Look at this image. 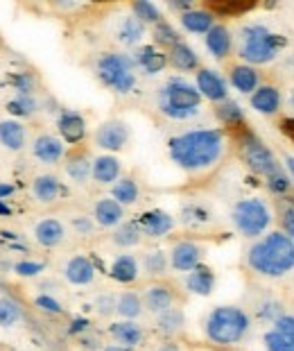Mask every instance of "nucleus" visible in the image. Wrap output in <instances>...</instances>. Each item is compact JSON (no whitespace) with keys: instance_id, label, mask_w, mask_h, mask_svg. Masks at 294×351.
<instances>
[{"instance_id":"f257e3e1","label":"nucleus","mask_w":294,"mask_h":351,"mask_svg":"<svg viewBox=\"0 0 294 351\" xmlns=\"http://www.w3.org/2000/svg\"><path fill=\"white\" fill-rule=\"evenodd\" d=\"M226 138L220 130H191L168 141V154L177 168L201 173L213 168L224 156Z\"/></svg>"},{"instance_id":"f03ea898","label":"nucleus","mask_w":294,"mask_h":351,"mask_svg":"<svg viewBox=\"0 0 294 351\" xmlns=\"http://www.w3.org/2000/svg\"><path fill=\"white\" fill-rule=\"evenodd\" d=\"M247 265L267 279H281L294 270V241L283 231H274L254 243L247 252Z\"/></svg>"},{"instance_id":"7ed1b4c3","label":"nucleus","mask_w":294,"mask_h":351,"mask_svg":"<svg viewBox=\"0 0 294 351\" xmlns=\"http://www.w3.org/2000/svg\"><path fill=\"white\" fill-rule=\"evenodd\" d=\"M285 46L288 39L269 29L265 23H247L238 32V55L249 66L271 64Z\"/></svg>"},{"instance_id":"20e7f679","label":"nucleus","mask_w":294,"mask_h":351,"mask_svg":"<svg viewBox=\"0 0 294 351\" xmlns=\"http://www.w3.org/2000/svg\"><path fill=\"white\" fill-rule=\"evenodd\" d=\"M158 111L170 121H191L201 111V93L184 77H170L158 88Z\"/></svg>"},{"instance_id":"39448f33","label":"nucleus","mask_w":294,"mask_h":351,"mask_svg":"<svg viewBox=\"0 0 294 351\" xmlns=\"http://www.w3.org/2000/svg\"><path fill=\"white\" fill-rule=\"evenodd\" d=\"M252 328V317L249 313L238 308V306H217L208 313L204 322V333L213 345L231 347L243 342Z\"/></svg>"},{"instance_id":"423d86ee","label":"nucleus","mask_w":294,"mask_h":351,"mask_svg":"<svg viewBox=\"0 0 294 351\" xmlns=\"http://www.w3.org/2000/svg\"><path fill=\"white\" fill-rule=\"evenodd\" d=\"M95 75L113 93L127 95L136 86V64L134 57L123 55V52H102L95 62Z\"/></svg>"},{"instance_id":"0eeeda50","label":"nucleus","mask_w":294,"mask_h":351,"mask_svg":"<svg viewBox=\"0 0 294 351\" xmlns=\"http://www.w3.org/2000/svg\"><path fill=\"white\" fill-rule=\"evenodd\" d=\"M231 222L240 236L258 238L271 225V211L265 199L260 197H245L238 199L231 208Z\"/></svg>"},{"instance_id":"6e6552de","label":"nucleus","mask_w":294,"mask_h":351,"mask_svg":"<svg viewBox=\"0 0 294 351\" xmlns=\"http://www.w3.org/2000/svg\"><path fill=\"white\" fill-rule=\"evenodd\" d=\"M240 154H243V161L256 175H260L265 179L283 170L274 152H271L254 132H249L247 127L243 130V134H240Z\"/></svg>"},{"instance_id":"1a4fd4ad","label":"nucleus","mask_w":294,"mask_h":351,"mask_svg":"<svg viewBox=\"0 0 294 351\" xmlns=\"http://www.w3.org/2000/svg\"><path fill=\"white\" fill-rule=\"evenodd\" d=\"M130 125L120 118H109V121L100 123V127L95 130L93 134V141L100 150H107V152H120L123 147L130 143Z\"/></svg>"},{"instance_id":"9d476101","label":"nucleus","mask_w":294,"mask_h":351,"mask_svg":"<svg viewBox=\"0 0 294 351\" xmlns=\"http://www.w3.org/2000/svg\"><path fill=\"white\" fill-rule=\"evenodd\" d=\"M204 247L195 241H179L175 247L170 250V267L177 272H193L195 267L201 265Z\"/></svg>"},{"instance_id":"9b49d317","label":"nucleus","mask_w":294,"mask_h":351,"mask_svg":"<svg viewBox=\"0 0 294 351\" xmlns=\"http://www.w3.org/2000/svg\"><path fill=\"white\" fill-rule=\"evenodd\" d=\"M267 351H294V315H283L262 335Z\"/></svg>"},{"instance_id":"f8f14e48","label":"nucleus","mask_w":294,"mask_h":351,"mask_svg":"<svg viewBox=\"0 0 294 351\" xmlns=\"http://www.w3.org/2000/svg\"><path fill=\"white\" fill-rule=\"evenodd\" d=\"M195 86L201 93V98H206L210 102H224L229 100V86H226V80L213 69H199L197 77H195Z\"/></svg>"},{"instance_id":"ddd939ff","label":"nucleus","mask_w":294,"mask_h":351,"mask_svg":"<svg viewBox=\"0 0 294 351\" xmlns=\"http://www.w3.org/2000/svg\"><path fill=\"white\" fill-rule=\"evenodd\" d=\"M32 156L43 166H57L59 161L66 159V145L62 138L52 134H39L32 143Z\"/></svg>"},{"instance_id":"4468645a","label":"nucleus","mask_w":294,"mask_h":351,"mask_svg":"<svg viewBox=\"0 0 294 351\" xmlns=\"http://www.w3.org/2000/svg\"><path fill=\"white\" fill-rule=\"evenodd\" d=\"M57 130L62 134V141L75 145V143H79V141H84L86 136V121L77 111L64 109L62 114L57 116Z\"/></svg>"},{"instance_id":"2eb2a0df","label":"nucleus","mask_w":294,"mask_h":351,"mask_svg":"<svg viewBox=\"0 0 294 351\" xmlns=\"http://www.w3.org/2000/svg\"><path fill=\"white\" fill-rule=\"evenodd\" d=\"M93 220L97 227H104V229L116 227L118 229L125 220V206L118 204L113 197H100L93 206Z\"/></svg>"},{"instance_id":"dca6fc26","label":"nucleus","mask_w":294,"mask_h":351,"mask_svg":"<svg viewBox=\"0 0 294 351\" xmlns=\"http://www.w3.org/2000/svg\"><path fill=\"white\" fill-rule=\"evenodd\" d=\"M138 227L149 238H163L175 229V218L170 213L161 211V208H152V211H145L140 215Z\"/></svg>"},{"instance_id":"f3484780","label":"nucleus","mask_w":294,"mask_h":351,"mask_svg":"<svg viewBox=\"0 0 294 351\" xmlns=\"http://www.w3.org/2000/svg\"><path fill=\"white\" fill-rule=\"evenodd\" d=\"M64 276L73 286H88L95 279V265L90 263V258L84 256V254H77V256H71L66 261Z\"/></svg>"},{"instance_id":"a211bd4d","label":"nucleus","mask_w":294,"mask_h":351,"mask_svg":"<svg viewBox=\"0 0 294 351\" xmlns=\"http://www.w3.org/2000/svg\"><path fill=\"white\" fill-rule=\"evenodd\" d=\"M281 91H278L276 86L271 84H262L258 86L256 91L252 93V98H249V104H252L254 111H258L262 116H274L278 114V109H281Z\"/></svg>"},{"instance_id":"6ab92c4d","label":"nucleus","mask_w":294,"mask_h":351,"mask_svg":"<svg viewBox=\"0 0 294 351\" xmlns=\"http://www.w3.org/2000/svg\"><path fill=\"white\" fill-rule=\"evenodd\" d=\"M109 335L113 340V345H120V347H127V349H134L138 347L145 333H143V326L132 322V319H120V322H113L109 326Z\"/></svg>"},{"instance_id":"aec40b11","label":"nucleus","mask_w":294,"mask_h":351,"mask_svg":"<svg viewBox=\"0 0 294 351\" xmlns=\"http://www.w3.org/2000/svg\"><path fill=\"white\" fill-rule=\"evenodd\" d=\"M134 64H136V69H140L145 75H158V73L168 66V55L154 46H140L134 52Z\"/></svg>"},{"instance_id":"412c9836","label":"nucleus","mask_w":294,"mask_h":351,"mask_svg":"<svg viewBox=\"0 0 294 351\" xmlns=\"http://www.w3.org/2000/svg\"><path fill=\"white\" fill-rule=\"evenodd\" d=\"M64 195V184L59 182V177L45 173L34 177L32 182V197L39 202V204H52L59 197Z\"/></svg>"},{"instance_id":"4be33fe9","label":"nucleus","mask_w":294,"mask_h":351,"mask_svg":"<svg viewBox=\"0 0 294 351\" xmlns=\"http://www.w3.org/2000/svg\"><path fill=\"white\" fill-rule=\"evenodd\" d=\"M143 304L149 313L154 315H161V313L175 308V293H172L170 286H163V283H154L145 290L143 295Z\"/></svg>"},{"instance_id":"5701e85b","label":"nucleus","mask_w":294,"mask_h":351,"mask_svg":"<svg viewBox=\"0 0 294 351\" xmlns=\"http://www.w3.org/2000/svg\"><path fill=\"white\" fill-rule=\"evenodd\" d=\"M27 143V130L25 125L14 121V118H5L0 121V145L10 152H21Z\"/></svg>"},{"instance_id":"b1692460","label":"nucleus","mask_w":294,"mask_h":351,"mask_svg":"<svg viewBox=\"0 0 294 351\" xmlns=\"http://www.w3.org/2000/svg\"><path fill=\"white\" fill-rule=\"evenodd\" d=\"M34 238L41 247H57L66 241V227L57 218H45L36 222L34 227Z\"/></svg>"},{"instance_id":"393cba45","label":"nucleus","mask_w":294,"mask_h":351,"mask_svg":"<svg viewBox=\"0 0 294 351\" xmlns=\"http://www.w3.org/2000/svg\"><path fill=\"white\" fill-rule=\"evenodd\" d=\"M120 173H123V166L116 156L111 154H100L93 159V173H90V179L97 184H116L120 179Z\"/></svg>"},{"instance_id":"a878e982","label":"nucleus","mask_w":294,"mask_h":351,"mask_svg":"<svg viewBox=\"0 0 294 351\" xmlns=\"http://www.w3.org/2000/svg\"><path fill=\"white\" fill-rule=\"evenodd\" d=\"M204 43H206V50L215 59H226V57H229L231 48H233V34H231V29L226 25H217L215 23L213 29L206 34Z\"/></svg>"},{"instance_id":"bb28decb","label":"nucleus","mask_w":294,"mask_h":351,"mask_svg":"<svg viewBox=\"0 0 294 351\" xmlns=\"http://www.w3.org/2000/svg\"><path fill=\"white\" fill-rule=\"evenodd\" d=\"M229 82L231 86L236 88L238 93H245V95H252L256 88H258V71L254 69V66L249 64H238L233 66V69L229 71Z\"/></svg>"},{"instance_id":"cd10ccee","label":"nucleus","mask_w":294,"mask_h":351,"mask_svg":"<svg viewBox=\"0 0 294 351\" xmlns=\"http://www.w3.org/2000/svg\"><path fill=\"white\" fill-rule=\"evenodd\" d=\"M64 168H66V175L71 177L73 184L84 186V184H88L90 173H93V161L88 159L86 152H73V154L66 156Z\"/></svg>"},{"instance_id":"c85d7f7f","label":"nucleus","mask_w":294,"mask_h":351,"mask_svg":"<svg viewBox=\"0 0 294 351\" xmlns=\"http://www.w3.org/2000/svg\"><path fill=\"white\" fill-rule=\"evenodd\" d=\"M168 64L175 71H181V73L199 71V55L188 46V43L179 41L177 46H172L168 52Z\"/></svg>"},{"instance_id":"c756f323","label":"nucleus","mask_w":294,"mask_h":351,"mask_svg":"<svg viewBox=\"0 0 294 351\" xmlns=\"http://www.w3.org/2000/svg\"><path fill=\"white\" fill-rule=\"evenodd\" d=\"M186 288H188V293H193V295L208 297L215 288V272L206 265L195 267L193 272L186 274Z\"/></svg>"},{"instance_id":"7c9ffc66","label":"nucleus","mask_w":294,"mask_h":351,"mask_svg":"<svg viewBox=\"0 0 294 351\" xmlns=\"http://www.w3.org/2000/svg\"><path fill=\"white\" fill-rule=\"evenodd\" d=\"M179 23L191 34H208L215 25V16L208 10H191L179 16Z\"/></svg>"},{"instance_id":"2f4dec72","label":"nucleus","mask_w":294,"mask_h":351,"mask_svg":"<svg viewBox=\"0 0 294 351\" xmlns=\"http://www.w3.org/2000/svg\"><path fill=\"white\" fill-rule=\"evenodd\" d=\"M109 274L118 283H134L138 279V261L132 254H120V256L113 258Z\"/></svg>"},{"instance_id":"473e14b6","label":"nucleus","mask_w":294,"mask_h":351,"mask_svg":"<svg viewBox=\"0 0 294 351\" xmlns=\"http://www.w3.org/2000/svg\"><path fill=\"white\" fill-rule=\"evenodd\" d=\"M145 36V23H140L138 19L134 16H125L116 27V39L123 43V46H138Z\"/></svg>"},{"instance_id":"72a5a7b5","label":"nucleus","mask_w":294,"mask_h":351,"mask_svg":"<svg viewBox=\"0 0 294 351\" xmlns=\"http://www.w3.org/2000/svg\"><path fill=\"white\" fill-rule=\"evenodd\" d=\"M256 3H247V0H213V3H206V10L213 14V16H243V14L252 12Z\"/></svg>"},{"instance_id":"f704fd0d","label":"nucleus","mask_w":294,"mask_h":351,"mask_svg":"<svg viewBox=\"0 0 294 351\" xmlns=\"http://www.w3.org/2000/svg\"><path fill=\"white\" fill-rule=\"evenodd\" d=\"M215 116L229 130H245V111L238 102L224 100L215 107Z\"/></svg>"},{"instance_id":"c9c22d12","label":"nucleus","mask_w":294,"mask_h":351,"mask_svg":"<svg viewBox=\"0 0 294 351\" xmlns=\"http://www.w3.org/2000/svg\"><path fill=\"white\" fill-rule=\"evenodd\" d=\"M111 197L123 206H130L136 204L140 197V189H138V182L134 177H120L111 189Z\"/></svg>"},{"instance_id":"e433bc0d","label":"nucleus","mask_w":294,"mask_h":351,"mask_svg":"<svg viewBox=\"0 0 294 351\" xmlns=\"http://www.w3.org/2000/svg\"><path fill=\"white\" fill-rule=\"evenodd\" d=\"M184 326H186V315H184V311L177 308V306H175V308L161 313V315H156V328H158V333L168 335V338L181 333V331H184Z\"/></svg>"},{"instance_id":"4c0bfd02","label":"nucleus","mask_w":294,"mask_h":351,"mask_svg":"<svg viewBox=\"0 0 294 351\" xmlns=\"http://www.w3.org/2000/svg\"><path fill=\"white\" fill-rule=\"evenodd\" d=\"M143 308H145V304L136 293H123L118 295V304H116V313L123 319H138L143 315Z\"/></svg>"},{"instance_id":"58836bf2","label":"nucleus","mask_w":294,"mask_h":351,"mask_svg":"<svg viewBox=\"0 0 294 351\" xmlns=\"http://www.w3.org/2000/svg\"><path fill=\"white\" fill-rule=\"evenodd\" d=\"M181 222L188 227H206L213 222V213H210L204 204L193 202V204H186L181 208Z\"/></svg>"},{"instance_id":"ea45409f","label":"nucleus","mask_w":294,"mask_h":351,"mask_svg":"<svg viewBox=\"0 0 294 351\" xmlns=\"http://www.w3.org/2000/svg\"><path fill=\"white\" fill-rule=\"evenodd\" d=\"M113 245L118 247H136L143 241V231L138 227V222H123L111 236Z\"/></svg>"},{"instance_id":"a19ab883","label":"nucleus","mask_w":294,"mask_h":351,"mask_svg":"<svg viewBox=\"0 0 294 351\" xmlns=\"http://www.w3.org/2000/svg\"><path fill=\"white\" fill-rule=\"evenodd\" d=\"M168 265H170V256L163 250H149V252H145V256H143V270H145V274H149V276L165 274Z\"/></svg>"},{"instance_id":"79ce46f5","label":"nucleus","mask_w":294,"mask_h":351,"mask_svg":"<svg viewBox=\"0 0 294 351\" xmlns=\"http://www.w3.org/2000/svg\"><path fill=\"white\" fill-rule=\"evenodd\" d=\"M7 109H10V114H14V116L29 118V116H34L36 111H39V100H36L34 95H23V93H19L16 98L7 102Z\"/></svg>"},{"instance_id":"37998d69","label":"nucleus","mask_w":294,"mask_h":351,"mask_svg":"<svg viewBox=\"0 0 294 351\" xmlns=\"http://www.w3.org/2000/svg\"><path fill=\"white\" fill-rule=\"evenodd\" d=\"M132 14L140 21V23H145V25L147 23L156 25V23H161V21H163L161 10H158L154 3H149V0H138V3H134L132 5Z\"/></svg>"},{"instance_id":"c03bdc74","label":"nucleus","mask_w":294,"mask_h":351,"mask_svg":"<svg viewBox=\"0 0 294 351\" xmlns=\"http://www.w3.org/2000/svg\"><path fill=\"white\" fill-rule=\"evenodd\" d=\"M23 317L21 304L12 297H0V326H14Z\"/></svg>"},{"instance_id":"a18cd8bd","label":"nucleus","mask_w":294,"mask_h":351,"mask_svg":"<svg viewBox=\"0 0 294 351\" xmlns=\"http://www.w3.org/2000/svg\"><path fill=\"white\" fill-rule=\"evenodd\" d=\"M152 36H154L156 46H165V48L177 46V43L181 41L179 34H177V29L172 27L168 21H161V23H156L154 29H152Z\"/></svg>"},{"instance_id":"49530a36","label":"nucleus","mask_w":294,"mask_h":351,"mask_svg":"<svg viewBox=\"0 0 294 351\" xmlns=\"http://www.w3.org/2000/svg\"><path fill=\"white\" fill-rule=\"evenodd\" d=\"M258 317H260V322H269V324H274L276 319H281L285 313H283V306L281 302H276V300H265V302H260L258 304Z\"/></svg>"},{"instance_id":"de8ad7c7","label":"nucleus","mask_w":294,"mask_h":351,"mask_svg":"<svg viewBox=\"0 0 294 351\" xmlns=\"http://www.w3.org/2000/svg\"><path fill=\"white\" fill-rule=\"evenodd\" d=\"M267 189L274 193V195L278 197H285V195H290V191H292V182H290V175L288 173H276V175H271L267 177Z\"/></svg>"},{"instance_id":"09e8293b","label":"nucleus","mask_w":294,"mask_h":351,"mask_svg":"<svg viewBox=\"0 0 294 351\" xmlns=\"http://www.w3.org/2000/svg\"><path fill=\"white\" fill-rule=\"evenodd\" d=\"M116 304H118V297H113L109 293L97 295L95 302H93L97 315H102V317H107V315H111V313H116Z\"/></svg>"},{"instance_id":"8fccbe9b","label":"nucleus","mask_w":294,"mask_h":351,"mask_svg":"<svg viewBox=\"0 0 294 351\" xmlns=\"http://www.w3.org/2000/svg\"><path fill=\"white\" fill-rule=\"evenodd\" d=\"M34 84L36 82L29 73H19V75L14 77V86H16V91L23 95H34Z\"/></svg>"},{"instance_id":"3c124183","label":"nucleus","mask_w":294,"mask_h":351,"mask_svg":"<svg viewBox=\"0 0 294 351\" xmlns=\"http://www.w3.org/2000/svg\"><path fill=\"white\" fill-rule=\"evenodd\" d=\"M36 306H39V308L45 311V313H50V315H59V313H64L62 304H59L55 297H50V295H39V297H36Z\"/></svg>"},{"instance_id":"603ef678","label":"nucleus","mask_w":294,"mask_h":351,"mask_svg":"<svg viewBox=\"0 0 294 351\" xmlns=\"http://www.w3.org/2000/svg\"><path fill=\"white\" fill-rule=\"evenodd\" d=\"M281 225H283V234L294 241V206H285L281 211Z\"/></svg>"},{"instance_id":"864d4df0","label":"nucleus","mask_w":294,"mask_h":351,"mask_svg":"<svg viewBox=\"0 0 294 351\" xmlns=\"http://www.w3.org/2000/svg\"><path fill=\"white\" fill-rule=\"evenodd\" d=\"M43 263H36V261H23V263L16 265V274L21 276H36L39 272H43Z\"/></svg>"},{"instance_id":"5fc2aeb1","label":"nucleus","mask_w":294,"mask_h":351,"mask_svg":"<svg viewBox=\"0 0 294 351\" xmlns=\"http://www.w3.org/2000/svg\"><path fill=\"white\" fill-rule=\"evenodd\" d=\"M93 222L95 220L86 218V215H77V218H73V227L79 236H90L93 234Z\"/></svg>"},{"instance_id":"6e6d98bb","label":"nucleus","mask_w":294,"mask_h":351,"mask_svg":"<svg viewBox=\"0 0 294 351\" xmlns=\"http://www.w3.org/2000/svg\"><path fill=\"white\" fill-rule=\"evenodd\" d=\"M77 342H79V349H86V351L100 349V340H97L95 335H79Z\"/></svg>"},{"instance_id":"4d7b16f0","label":"nucleus","mask_w":294,"mask_h":351,"mask_svg":"<svg viewBox=\"0 0 294 351\" xmlns=\"http://www.w3.org/2000/svg\"><path fill=\"white\" fill-rule=\"evenodd\" d=\"M281 132L285 134L288 138H292L294 141V118H285V121H281Z\"/></svg>"},{"instance_id":"13d9d810","label":"nucleus","mask_w":294,"mask_h":351,"mask_svg":"<svg viewBox=\"0 0 294 351\" xmlns=\"http://www.w3.org/2000/svg\"><path fill=\"white\" fill-rule=\"evenodd\" d=\"M283 161H285V168H288L290 177L294 179V156H292V154H285V156H283Z\"/></svg>"},{"instance_id":"bf43d9fd","label":"nucleus","mask_w":294,"mask_h":351,"mask_svg":"<svg viewBox=\"0 0 294 351\" xmlns=\"http://www.w3.org/2000/svg\"><path fill=\"white\" fill-rule=\"evenodd\" d=\"M156 351H181V349L175 345V342H165V345H161Z\"/></svg>"},{"instance_id":"052dcab7","label":"nucleus","mask_w":294,"mask_h":351,"mask_svg":"<svg viewBox=\"0 0 294 351\" xmlns=\"http://www.w3.org/2000/svg\"><path fill=\"white\" fill-rule=\"evenodd\" d=\"M102 351H132V349H127V347H120V345H107Z\"/></svg>"},{"instance_id":"680f3d73","label":"nucleus","mask_w":294,"mask_h":351,"mask_svg":"<svg viewBox=\"0 0 294 351\" xmlns=\"http://www.w3.org/2000/svg\"><path fill=\"white\" fill-rule=\"evenodd\" d=\"M290 109L294 111V88H292V91H290Z\"/></svg>"}]
</instances>
